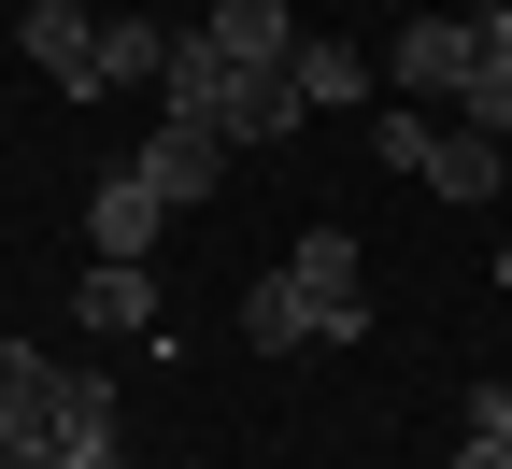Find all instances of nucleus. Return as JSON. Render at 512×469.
Wrapping results in <instances>:
<instances>
[{"mask_svg":"<svg viewBox=\"0 0 512 469\" xmlns=\"http://www.w3.org/2000/svg\"><path fill=\"white\" fill-rule=\"evenodd\" d=\"M57 384L72 370H43L29 342H0V455H57Z\"/></svg>","mask_w":512,"mask_h":469,"instance_id":"20e7f679","label":"nucleus"},{"mask_svg":"<svg viewBox=\"0 0 512 469\" xmlns=\"http://www.w3.org/2000/svg\"><path fill=\"white\" fill-rule=\"evenodd\" d=\"M15 43H29V57H43V72H57V86H72V100H100V29L72 15V0H29V15H15Z\"/></svg>","mask_w":512,"mask_h":469,"instance_id":"39448f33","label":"nucleus"},{"mask_svg":"<svg viewBox=\"0 0 512 469\" xmlns=\"http://www.w3.org/2000/svg\"><path fill=\"white\" fill-rule=\"evenodd\" d=\"M200 29L242 57V72H285V57H299V15H285V0H214Z\"/></svg>","mask_w":512,"mask_h":469,"instance_id":"9d476101","label":"nucleus"},{"mask_svg":"<svg viewBox=\"0 0 512 469\" xmlns=\"http://www.w3.org/2000/svg\"><path fill=\"white\" fill-rule=\"evenodd\" d=\"M157 72H171V29L157 15H114L100 29V86H157Z\"/></svg>","mask_w":512,"mask_h":469,"instance_id":"f8f14e48","label":"nucleus"},{"mask_svg":"<svg viewBox=\"0 0 512 469\" xmlns=\"http://www.w3.org/2000/svg\"><path fill=\"white\" fill-rule=\"evenodd\" d=\"M228 157H242V143H228V128H200V114H157V143H143V157H128V171H143V185L171 199V214H200V199L228 185Z\"/></svg>","mask_w":512,"mask_h":469,"instance_id":"f257e3e1","label":"nucleus"},{"mask_svg":"<svg viewBox=\"0 0 512 469\" xmlns=\"http://www.w3.org/2000/svg\"><path fill=\"white\" fill-rule=\"evenodd\" d=\"M484 29V57H470V86H456V114L484 128V143H512V0H498V15H470Z\"/></svg>","mask_w":512,"mask_h":469,"instance_id":"6e6552de","label":"nucleus"},{"mask_svg":"<svg viewBox=\"0 0 512 469\" xmlns=\"http://www.w3.org/2000/svg\"><path fill=\"white\" fill-rule=\"evenodd\" d=\"M86 327H157V285H143V256H86Z\"/></svg>","mask_w":512,"mask_h":469,"instance_id":"9b49d317","label":"nucleus"},{"mask_svg":"<svg viewBox=\"0 0 512 469\" xmlns=\"http://www.w3.org/2000/svg\"><path fill=\"white\" fill-rule=\"evenodd\" d=\"M498 285H512V242H498Z\"/></svg>","mask_w":512,"mask_h":469,"instance_id":"a211bd4d","label":"nucleus"},{"mask_svg":"<svg viewBox=\"0 0 512 469\" xmlns=\"http://www.w3.org/2000/svg\"><path fill=\"white\" fill-rule=\"evenodd\" d=\"M242 342H256V356L328 342V327H313V299H299V271H256V285H242Z\"/></svg>","mask_w":512,"mask_h":469,"instance_id":"1a4fd4ad","label":"nucleus"},{"mask_svg":"<svg viewBox=\"0 0 512 469\" xmlns=\"http://www.w3.org/2000/svg\"><path fill=\"white\" fill-rule=\"evenodd\" d=\"M299 299H313V327H328V342H356L370 327V256H356V228H299Z\"/></svg>","mask_w":512,"mask_h":469,"instance_id":"f03ea898","label":"nucleus"},{"mask_svg":"<svg viewBox=\"0 0 512 469\" xmlns=\"http://www.w3.org/2000/svg\"><path fill=\"white\" fill-rule=\"evenodd\" d=\"M57 469H128V455H114V384H100V370L57 384Z\"/></svg>","mask_w":512,"mask_h":469,"instance_id":"0eeeda50","label":"nucleus"},{"mask_svg":"<svg viewBox=\"0 0 512 469\" xmlns=\"http://www.w3.org/2000/svg\"><path fill=\"white\" fill-rule=\"evenodd\" d=\"M470 57H484V29H470V15H413L399 43H384V72H399L413 100H456V86H470Z\"/></svg>","mask_w":512,"mask_h":469,"instance_id":"7ed1b4c3","label":"nucleus"},{"mask_svg":"<svg viewBox=\"0 0 512 469\" xmlns=\"http://www.w3.org/2000/svg\"><path fill=\"white\" fill-rule=\"evenodd\" d=\"M427 185L441 199H484L498 185V143H484V128H441V143H427Z\"/></svg>","mask_w":512,"mask_h":469,"instance_id":"ddd939ff","label":"nucleus"},{"mask_svg":"<svg viewBox=\"0 0 512 469\" xmlns=\"http://www.w3.org/2000/svg\"><path fill=\"white\" fill-rule=\"evenodd\" d=\"M157 228H171V199H157L143 171H114V185L86 199V256H157Z\"/></svg>","mask_w":512,"mask_h":469,"instance_id":"423d86ee","label":"nucleus"},{"mask_svg":"<svg viewBox=\"0 0 512 469\" xmlns=\"http://www.w3.org/2000/svg\"><path fill=\"white\" fill-rule=\"evenodd\" d=\"M285 72H299V100H370V57L356 43H299Z\"/></svg>","mask_w":512,"mask_h":469,"instance_id":"4468645a","label":"nucleus"},{"mask_svg":"<svg viewBox=\"0 0 512 469\" xmlns=\"http://www.w3.org/2000/svg\"><path fill=\"white\" fill-rule=\"evenodd\" d=\"M470 427H498V441H512V384H470Z\"/></svg>","mask_w":512,"mask_h":469,"instance_id":"dca6fc26","label":"nucleus"},{"mask_svg":"<svg viewBox=\"0 0 512 469\" xmlns=\"http://www.w3.org/2000/svg\"><path fill=\"white\" fill-rule=\"evenodd\" d=\"M456 469H512V441H498V427H470V455H456Z\"/></svg>","mask_w":512,"mask_h":469,"instance_id":"f3484780","label":"nucleus"},{"mask_svg":"<svg viewBox=\"0 0 512 469\" xmlns=\"http://www.w3.org/2000/svg\"><path fill=\"white\" fill-rule=\"evenodd\" d=\"M427 143H441L427 114H370V157H384V171H427Z\"/></svg>","mask_w":512,"mask_h":469,"instance_id":"2eb2a0df","label":"nucleus"}]
</instances>
